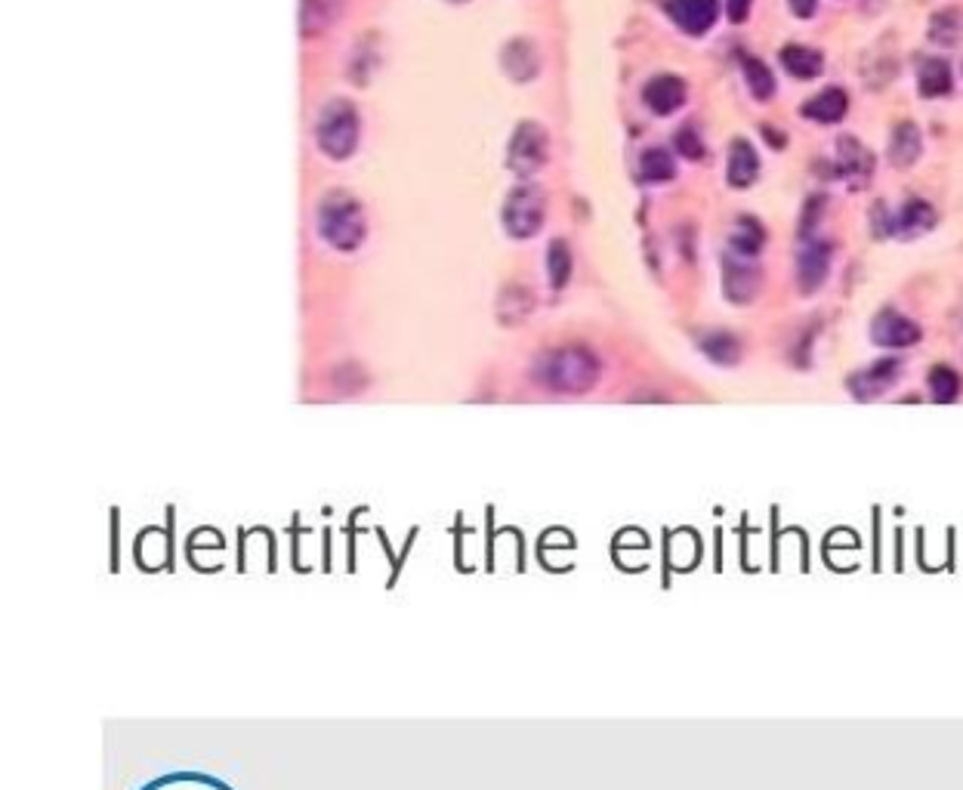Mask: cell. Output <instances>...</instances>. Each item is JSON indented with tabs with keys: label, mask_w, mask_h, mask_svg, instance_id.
I'll use <instances>...</instances> for the list:
<instances>
[{
	"label": "cell",
	"mask_w": 963,
	"mask_h": 790,
	"mask_svg": "<svg viewBox=\"0 0 963 790\" xmlns=\"http://www.w3.org/2000/svg\"><path fill=\"white\" fill-rule=\"evenodd\" d=\"M599 358L584 346H562L538 358L534 365V377L541 386L553 392L581 395L590 392L599 383Z\"/></svg>",
	"instance_id": "obj_1"
},
{
	"label": "cell",
	"mask_w": 963,
	"mask_h": 790,
	"mask_svg": "<svg viewBox=\"0 0 963 790\" xmlns=\"http://www.w3.org/2000/svg\"><path fill=\"white\" fill-rule=\"evenodd\" d=\"M315 226H318V235L334 250H343V254H349V250H355L365 241V213L359 201L343 192H331L328 198H321Z\"/></svg>",
	"instance_id": "obj_2"
},
{
	"label": "cell",
	"mask_w": 963,
	"mask_h": 790,
	"mask_svg": "<svg viewBox=\"0 0 963 790\" xmlns=\"http://www.w3.org/2000/svg\"><path fill=\"white\" fill-rule=\"evenodd\" d=\"M315 142L334 161H343L355 152V146H359V115H355L349 102L334 99L321 109L315 124Z\"/></svg>",
	"instance_id": "obj_3"
},
{
	"label": "cell",
	"mask_w": 963,
	"mask_h": 790,
	"mask_svg": "<svg viewBox=\"0 0 963 790\" xmlns=\"http://www.w3.org/2000/svg\"><path fill=\"white\" fill-rule=\"evenodd\" d=\"M501 220H504V229H507L510 238H519V241L534 238L544 229V220H547V195H544V189L534 186V183L516 186L504 201Z\"/></svg>",
	"instance_id": "obj_4"
},
{
	"label": "cell",
	"mask_w": 963,
	"mask_h": 790,
	"mask_svg": "<svg viewBox=\"0 0 963 790\" xmlns=\"http://www.w3.org/2000/svg\"><path fill=\"white\" fill-rule=\"evenodd\" d=\"M550 158V136L538 121H522L507 146V167L516 176H534Z\"/></svg>",
	"instance_id": "obj_5"
},
{
	"label": "cell",
	"mask_w": 963,
	"mask_h": 790,
	"mask_svg": "<svg viewBox=\"0 0 963 790\" xmlns=\"http://www.w3.org/2000/svg\"><path fill=\"white\" fill-rule=\"evenodd\" d=\"M831 257H834V247L825 238H803L800 250H797V284H800V294L812 297L822 291V284L828 281L831 272Z\"/></svg>",
	"instance_id": "obj_6"
},
{
	"label": "cell",
	"mask_w": 963,
	"mask_h": 790,
	"mask_svg": "<svg viewBox=\"0 0 963 790\" xmlns=\"http://www.w3.org/2000/svg\"><path fill=\"white\" fill-rule=\"evenodd\" d=\"M763 291V272L754 266V260L744 257H723V294L735 306H751Z\"/></svg>",
	"instance_id": "obj_7"
},
{
	"label": "cell",
	"mask_w": 963,
	"mask_h": 790,
	"mask_svg": "<svg viewBox=\"0 0 963 790\" xmlns=\"http://www.w3.org/2000/svg\"><path fill=\"white\" fill-rule=\"evenodd\" d=\"M840 179H846L849 189H868L871 176H874V155L862 146L855 136H840L837 139V170Z\"/></svg>",
	"instance_id": "obj_8"
},
{
	"label": "cell",
	"mask_w": 963,
	"mask_h": 790,
	"mask_svg": "<svg viewBox=\"0 0 963 790\" xmlns=\"http://www.w3.org/2000/svg\"><path fill=\"white\" fill-rule=\"evenodd\" d=\"M920 337H923V331L917 321H911L908 315H902L896 309H883L871 321V340L883 349H908V346L920 343Z\"/></svg>",
	"instance_id": "obj_9"
},
{
	"label": "cell",
	"mask_w": 963,
	"mask_h": 790,
	"mask_svg": "<svg viewBox=\"0 0 963 790\" xmlns=\"http://www.w3.org/2000/svg\"><path fill=\"white\" fill-rule=\"evenodd\" d=\"M899 374H902V358H880V362H874L871 368L852 374L846 380V386L859 402H874L883 392L896 386Z\"/></svg>",
	"instance_id": "obj_10"
},
{
	"label": "cell",
	"mask_w": 963,
	"mask_h": 790,
	"mask_svg": "<svg viewBox=\"0 0 963 790\" xmlns=\"http://www.w3.org/2000/svg\"><path fill=\"white\" fill-rule=\"evenodd\" d=\"M670 19L692 38L707 34L720 19V0H667Z\"/></svg>",
	"instance_id": "obj_11"
},
{
	"label": "cell",
	"mask_w": 963,
	"mask_h": 790,
	"mask_svg": "<svg viewBox=\"0 0 963 790\" xmlns=\"http://www.w3.org/2000/svg\"><path fill=\"white\" fill-rule=\"evenodd\" d=\"M686 81L683 78H676V75H658L646 84V90H642V102L649 105V109L661 118L673 115V112H680L683 105H686Z\"/></svg>",
	"instance_id": "obj_12"
},
{
	"label": "cell",
	"mask_w": 963,
	"mask_h": 790,
	"mask_svg": "<svg viewBox=\"0 0 963 790\" xmlns=\"http://www.w3.org/2000/svg\"><path fill=\"white\" fill-rule=\"evenodd\" d=\"M760 176V155L751 146V139L735 136L729 142V164H726V179L732 189H751Z\"/></svg>",
	"instance_id": "obj_13"
},
{
	"label": "cell",
	"mask_w": 963,
	"mask_h": 790,
	"mask_svg": "<svg viewBox=\"0 0 963 790\" xmlns=\"http://www.w3.org/2000/svg\"><path fill=\"white\" fill-rule=\"evenodd\" d=\"M501 65L516 84H528L538 78V71H541V53L528 38H516L504 47Z\"/></svg>",
	"instance_id": "obj_14"
},
{
	"label": "cell",
	"mask_w": 963,
	"mask_h": 790,
	"mask_svg": "<svg viewBox=\"0 0 963 790\" xmlns=\"http://www.w3.org/2000/svg\"><path fill=\"white\" fill-rule=\"evenodd\" d=\"M849 112V96L840 87H828L800 105V115L815 124H840Z\"/></svg>",
	"instance_id": "obj_15"
},
{
	"label": "cell",
	"mask_w": 963,
	"mask_h": 790,
	"mask_svg": "<svg viewBox=\"0 0 963 790\" xmlns=\"http://www.w3.org/2000/svg\"><path fill=\"white\" fill-rule=\"evenodd\" d=\"M778 62L797 81H812V78H818L825 71V56L818 50H812V47H803V44L781 47L778 50Z\"/></svg>",
	"instance_id": "obj_16"
},
{
	"label": "cell",
	"mask_w": 963,
	"mask_h": 790,
	"mask_svg": "<svg viewBox=\"0 0 963 790\" xmlns=\"http://www.w3.org/2000/svg\"><path fill=\"white\" fill-rule=\"evenodd\" d=\"M933 226H936V210H933V204H926V201H920V198H911V201H905L902 210L896 213V229H893V235L911 241V238H920V235H926V232H933Z\"/></svg>",
	"instance_id": "obj_17"
},
{
	"label": "cell",
	"mask_w": 963,
	"mask_h": 790,
	"mask_svg": "<svg viewBox=\"0 0 963 790\" xmlns=\"http://www.w3.org/2000/svg\"><path fill=\"white\" fill-rule=\"evenodd\" d=\"M954 87V75H951V65L945 59H920L917 65V93L923 99H939V96H948Z\"/></svg>",
	"instance_id": "obj_18"
},
{
	"label": "cell",
	"mask_w": 963,
	"mask_h": 790,
	"mask_svg": "<svg viewBox=\"0 0 963 790\" xmlns=\"http://www.w3.org/2000/svg\"><path fill=\"white\" fill-rule=\"evenodd\" d=\"M729 247H732L735 257H744V260L760 257L763 247H766V229H763V223L754 220V217H738L735 226H732V235H729Z\"/></svg>",
	"instance_id": "obj_19"
},
{
	"label": "cell",
	"mask_w": 963,
	"mask_h": 790,
	"mask_svg": "<svg viewBox=\"0 0 963 790\" xmlns=\"http://www.w3.org/2000/svg\"><path fill=\"white\" fill-rule=\"evenodd\" d=\"M698 349L710 358L713 365H723V368H732L741 362V343L735 334L729 331H707L698 337Z\"/></svg>",
	"instance_id": "obj_20"
},
{
	"label": "cell",
	"mask_w": 963,
	"mask_h": 790,
	"mask_svg": "<svg viewBox=\"0 0 963 790\" xmlns=\"http://www.w3.org/2000/svg\"><path fill=\"white\" fill-rule=\"evenodd\" d=\"M920 152H923V136H920L917 124L902 121L893 130V139H889V161H893L896 167H911V164H917Z\"/></svg>",
	"instance_id": "obj_21"
},
{
	"label": "cell",
	"mask_w": 963,
	"mask_h": 790,
	"mask_svg": "<svg viewBox=\"0 0 963 790\" xmlns=\"http://www.w3.org/2000/svg\"><path fill=\"white\" fill-rule=\"evenodd\" d=\"M534 309V294L522 284H510L504 287V294L497 297V318L504 321V325H519L525 321Z\"/></svg>",
	"instance_id": "obj_22"
},
{
	"label": "cell",
	"mask_w": 963,
	"mask_h": 790,
	"mask_svg": "<svg viewBox=\"0 0 963 790\" xmlns=\"http://www.w3.org/2000/svg\"><path fill=\"white\" fill-rule=\"evenodd\" d=\"M673 176H676V161H673V155L667 149L642 152V158H639V179H642V183L661 186V183H670Z\"/></svg>",
	"instance_id": "obj_23"
},
{
	"label": "cell",
	"mask_w": 963,
	"mask_h": 790,
	"mask_svg": "<svg viewBox=\"0 0 963 790\" xmlns=\"http://www.w3.org/2000/svg\"><path fill=\"white\" fill-rule=\"evenodd\" d=\"M741 71H744V84L751 87V96L757 102H769L775 96V75L769 71V65L757 56H744L741 62Z\"/></svg>",
	"instance_id": "obj_24"
},
{
	"label": "cell",
	"mask_w": 963,
	"mask_h": 790,
	"mask_svg": "<svg viewBox=\"0 0 963 790\" xmlns=\"http://www.w3.org/2000/svg\"><path fill=\"white\" fill-rule=\"evenodd\" d=\"M547 275H550V284L556 287V291H562L568 278H572V250H568V244L559 238L550 241V247H547Z\"/></svg>",
	"instance_id": "obj_25"
},
{
	"label": "cell",
	"mask_w": 963,
	"mask_h": 790,
	"mask_svg": "<svg viewBox=\"0 0 963 790\" xmlns=\"http://www.w3.org/2000/svg\"><path fill=\"white\" fill-rule=\"evenodd\" d=\"M930 395H933V402L939 405H951L957 402V395H960V374L948 365H936L930 371Z\"/></svg>",
	"instance_id": "obj_26"
},
{
	"label": "cell",
	"mask_w": 963,
	"mask_h": 790,
	"mask_svg": "<svg viewBox=\"0 0 963 790\" xmlns=\"http://www.w3.org/2000/svg\"><path fill=\"white\" fill-rule=\"evenodd\" d=\"M957 38H960V13L957 10L936 13L933 22H930V41L942 44V47H951V44H957Z\"/></svg>",
	"instance_id": "obj_27"
},
{
	"label": "cell",
	"mask_w": 963,
	"mask_h": 790,
	"mask_svg": "<svg viewBox=\"0 0 963 790\" xmlns=\"http://www.w3.org/2000/svg\"><path fill=\"white\" fill-rule=\"evenodd\" d=\"M825 207H828V198H825V195H812V198H806V204H803V217H800V241L815 235L818 220L825 217Z\"/></svg>",
	"instance_id": "obj_28"
},
{
	"label": "cell",
	"mask_w": 963,
	"mask_h": 790,
	"mask_svg": "<svg viewBox=\"0 0 963 790\" xmlns=\"http://www.w3.org/2000/svg\"><path fill=\"white\" fill-rule=\"evenodd\" d=\"M676 152H680L686 161H704V155H707L704 139L692 127H683L680 133H676Z\"/></svg>",
	"instance_id": "obj_29"
},
{
	"label": "cell",
	"mask_w": 963,
	"mask_h": 790,
	"mask_svg": "<svg viewBox=\"0 0 963 790\" xmlns=\"http://www.w3.org/2000/svg\"><path fill=\"white\" fill-rule=\"evenodd\" d=\"M893 229H896V217H889L886 204L877 201L871 207V232H874V238H889V235H893Z\"/></svg>",
	"instance_id": "obj_30"
},
{
	"label": "cell",
	"mask_w": 963,
	"mask_h": 790,
	"mask_svg": "<svg viewBox=\"0 0 963 790\" xmlns=\"http://www.w3.org/2000/svg\"><path fill=\"white\" fill-rule=\"evenodd\" d=\"M359 513H362V510H355V513L349 516V525H346V571H349V574L359 571V562H355V534L362 531L359 525H355V516H359Z\"/></svg>",
	"instance_id": "obj_31"
},
{
	"label": "cell",
	"mask_w": 963,
	"mask_h": 790,
	"mask_svg": "<svg viewBox=\"0 0 963 790\" xmlns=\"http://www.w3.org/2000/svg\"><path fill=\"white\" fill-rule=\"evenodd\" d=\"M751 7H754V0H726V16L732 25H741L747 22V16H751Z\"/></svg>",
	"instance_id": "obj_32"
},
{
	"label": "cell",
	"mask_w": 963,
	"mask_h": 790,
	"mask_svg": "<svg viewBox=\"0 0 963 790\" xmlns=\"http://www.w3.org/2000/svg\"><path fill=\"white\" fill-rule=\"evenodd\" d=\"M109 571L118 574L121 571V541H118V510H112V562Z\"/></svg>",
	"instance_id": "obj_33"
},
{
	"label": "cell",
	"mask_w": 963,
	"mask_h": 790,
	"mask_svg": "<svg viewBox=\"0 0 963 790\" xmlns=\"http://www.w3.org/2000/svg\"><path fill=\"white\" fill-rule=\"evenodd\" d=\"M788 4H791V13L797 19H812L815 10H818V0H788Z\"/></svg>",
	"instance_id": "obj_34"
},
{
	"label": "cell",
	"mask_w": 963,
	"mask_h": 790,
	"mask_svg": "<svg viewBox=\"0 0 963 790\" xmlns=\"http://www.w3.org/2000/svg\"><path fill=\"white\" fill-rule=\"evenodd\" d=\"M198 537H201V531H192V537H189V547H186V556H189V562L195 559V544H198ZM204 550H226V541H217V544H204Z\"/></svg>",
	"instance_id": "obj_35"
},
{
	"label": "cell",
	"mask_w": 963,
	"mask_h": 790,
	"mask_svg": "<svg viewBox=\"0 0 963 790\" xmlns=\"http://www.w3.org/2000/svg\"><path fill=\"white\" fill-rule=\"evenodd\" d=\"M760 133H766V142H769V146L772 149H784V146H788V136H784V133H778V130H772V127H760Z\"/></svg>",
	"instance_id": "obj_36"
},
{
	"label": "cell",
	"mask_w": 963,
	"mask_h": 790,
	"mask_svg": "<svg viewBox=\"0 0 963 790\" xmlns=\"http://www.w3.org/2000/svg\"><path fill=\"white\" fill-rule=\"evenodd\" d=\"M454 4H460V0H454Z\"/></svg>",
	"instance_id": "obj_37"
}]
</instances>
